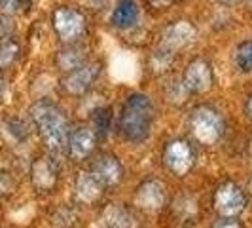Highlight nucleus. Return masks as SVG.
I'll return each instance as SVG.
<instances>
[{
	"mask_svg": "<svg viewBox=\"0 0 252 228\" xmlns=\"http://www.w3.org/2000/svg\"><path fill=\"white\" fill-rule=\"evenodd\" d=\"M216 207L222 215H237L245 207V196L235 185H224L216 192Z\"/></svg>",
	"mask_w": 252,
	"mask_h": 228,
	"instance_id": "1a4fd4ad",
	"label": "nucleus"
},
{
	"mask_svg": "<svg viewBox=\"0 0 252 228\" xmlns=\"http://www.w3.org/2000/svg\"><path fill=\"white\" fill-rule=\"evenodd\" d=\"M249 8H251V12H252V0H249Z\"/></svg>",
	"mask_w": 252,
	"mask_h": 228,
	"instance_id": "cd10ccee",
	"label": "nucleus"
},
{
	"mask_svg": "<svg viewBox=\"0 0 252 228\" xmlns=\"http://www.w3.org/2000/svg\"><path fill=\"white\" fill-rule=\"evenodd\" d=\"M148 2V6L154 8V10H167V8H171L177 0H146Z\"/></svg>",
	"mask_w": 252,
	"mask_h": 228,
	"instance_id": "4be33fe9",
	"label": "nucleus"
},
{
	"mask_svg": "<svg viewBox=\"0 0 252 228\" xmlns=\"http://www.w3.org/2000/svg\"><path fill=\"white\" fill-rule=\"evenodd\" d=\"M215 228H239L237 223H233V221H227V223H220V225H216Z\"/></svg>",
	"mask_w": 252,
	"mask_h": 228,
	"instance_id": "b1692460",
	"label": "nucleus"
},
{
	"mask_svg": "<svg viewBox=\"0 0 252 228\" xmlns=\"http://www.w3.org/2000/svg\"><path fill=\"white\" fill-rule=\"evenodd\" d=\"M32 181L34 185L40 189H51L53 183H55V169L53 165L44 158V160H38L34 167H32Z\"/></svg>",
	"mask_w": 252,
	"mask_h": 228,
	"instance_id": "2eb2a0df",
	"label": "nucleus"
},
{
	"mask_svg": "<svg viewBox=\"0 0 252 228\" xmlns=\"http://www.w3.org/2000/svg\"><path fill=\"white\" fill-rule=\"evenodd\" d=\"M25 8V0H0V13L10 15L21 12Z\"/></svg>",
	"mask_w": 252,
	"mask_h": 228,
	"instance_id": "aec40b11",
	"label": "nucleus"
},
{
	"mask_svg": "<svg viewBox=\"0 0 252 228\" xmlns=\"http://www.w3.org/2000/svg\"><path fill=\"white\" fill-rule=\"evenodd\" d=\"M95 147V135L91 129H78L70 139V154L74 158H86Z\"/></svg>",
	"mask_w": 252,
	"mask_h": 228,
	"instance_id": "ddd939ff",
	"label": "nucleus"
},
{
	"mask_svg": "<svg viewBox=\"0 0 252 228\" xmlns=\"http://www.w3.org/2000/svg\"><path fill=\"white\" fill-rule=\"evenodd\" d=\"M2 93H4V78L0 76V97H2Z\"/></svg>",
	"mask_w": 252,
	"mask_h": 228,
	"instance_id": "a878e982",
	"label": "nucleus"
},
{
	"mask_svg": "<svg viewBox=\"0 0 252 228\" xmlns=\"http://www.w3.org/2000/svg\"><path fill=\"white\" fill-rule=\"evenodd\" d=\"M251 189H252V179H251Z\"/></svg>",
	"mask_w": 252,
	"mask_h": 228,
	"instance_id": "c756f323",
	"label": "nucleus"
},
{
	"mask_svg": "<svg viewBox=\"0 0 252 228\" xmlns=\"http://www.w3.org/2000/svg\"><path fill=\"white\" fill-rule=\"evenodd\" d=\"M193 38H195V27L188 21H177L161 33V48L175 51L178 48H184Z\"/></svg>",
	"mask_w": 252,
	"mask_h": 228,
	"instance_id": "0eeeda50",
	"label": "nucleus"
},
{
	"mask_svg": "<svg viewBox=\"0 0 252 228\" xmlns=\"http://www.w3.org/2000/svg\"><path fill=\"white\" fill-rule=\"evenodd\" d=\"M191 127L201 143H216L222 135V120L211 109H197L191 116Z\"/></svg>",
	"mask_w": 252,
	"mask_h": 228,
	"instance_id": "20e7f679",
	"label": "nucleus"
},
{
	"mask_svg": "<svg viewBox=\"0 0 252 228\" xmlns=\"http://www.w3.org/2000/svg\"><path fill=\"white\" fill-rule=\"evenodd\" d=\"M165 164L169 165L171 171H175L178 175H184L193 164V152L186 143L175 141L165 151Z\"/></svg>",
	"mask_w": 252,
	"mask_h": 228,
	"instance_id": "6e6552de",
	"label": "nucleus"
},
{
	"mask_svg": "<svg viewBox=\"0 0 252 228\" xmlns=\"http://www.w3.org/2000/svg\"><path fill=\"white\" fill-rule=\"evenodd\" d=\"M13 29H15V25H13L12 17L0 13V42H4V40H8V38L12 37Z\"/></svg>",
	"mask_w": 252,
	"mask_h": 228,
	"instance_id": "412c9836",
	"label": "nucleus"
},
{
	"mask_svg": "<svg viewBox=\"0 0 252 228\" xmlns=\"http://www.w3.org/2000/svg\"><path fill=\"white\" fill-rule=\"evenodd\" d=\"M235 65L243 73L252 71V40L239 44V48L235 50Z\"/></svg>",
	"mask_w": 252,
	"mask_h": 228,
	"instance_id": "6ab92c4d",
	"label": "nucleus"
},
{
	"mask_svg": "<svg viewBox=\"0 0 252 228\" xmlns=\"http://www.w3.org/2000/svg\"><path fill=\"white\" fill-rule=\"evenodd\" d=\"M76 194L82 202H93L101 194V183L95 175H86L82 173L76 183Z\"/></svg>",
	"mask_w": 252,
	"mask_h": 228,
	"instance_id": "4468645a",
	"label": "nucleus"
},
{
	"mask_svg": "<svg viewBox=\"0 0 252 228\" xmlns=\"http://www.w3.org/2000/svg\"><path fill=\"white\" fill-rule=\"evenodd\" d=\"M249 111H251V114H252V97H251V101H249Z\"/></svg>",
	"mask_w": 252,
	"mask_h": 228,
	"instance_id": "bb28decb",
	"label": "nucleus"
},
{
	"mask_svg": "<svg viewBox=\"0 0 252 228\" xmlns=\"http://www.w3.org/2000/svg\"><path fill=\"white\" fill-rule=\"evenodd\" d=\"M53 29L57 33V37L61 42L64 44H74L76 40L84 37L86 33V15L76 10V8H66V6H61L53 12Z\"/></svg>",
	"mask_w": 252,
	"mask_h": 228,
	"instance_id": "7ed1b4c3",
	"label": "nucleus"
},
{
	"mask_svg": "<svg viewBox=\"0 0 252 228\" xmlns=\"http://www.w3.org/2000/svg\"><path fill=\"white\" fill-rule=\"evenodd\" d=\"M139 6L135 0H118L112 12V25L118 29H131L139 21Z\"/></svg>",
	"mask_w": 252,
	"mask_h": 228,
	"instance_id": "9d476101",
	"label": "nucleus"
},
{
	"mask_svg": "<svg viewBox=\"0 0 252 228\" xmlns=\"http://www.w3.org/2000/svg\"><path fill=\"white\" fill-rule=\"evenodd\" d=\"M99 65L97 63H84L80 65L78 69L70 71L66 80H64V88L68 93H74V95H80V93H86L93 84L95 80L99 78Z\"/></svg>",
	"mask_w": 252,
	"mask_h": 228,
	"instance_id": "39448f33",
	"label": "nucleus"
},
{
	"mask_svg": "<svg viewBox=\"0 0 252 228\" xmlns=\"http://www.w3.org/2000/svg\"><path fill=\"white\" fill-rule=\"evenodd\" d=\"M251 154H252V143H251Z\"/></svg>",
	"mask_w": 252,
	"mask_h": 228,
	"instance_id": "c85d7f7f",
	"label": "nucleus"
},
{
	"mask_svg": "<svg viewBox=\"0 0 252 228\" xmlns=\"http://www.w3.org/2000/svg\"><path fill=\"white\" fill-rule=\"evenodd\" d=\"M19 51H21L19 44L15 40H12V38L0 42V69L12 67L17 61V57H19Z\"/></svg>",
	"mask_w": 252,
	"mask_h": 228,
	"instance_id": "a211bd4d",
	"label": "nucleus"
},
{
	"mask_svg": "<svg viewBox=\"0 0 252 228\" xmlns=\"http://www.w3.org/2000/svg\"><path fill=\"white\" fill-rule=\"evenodd\" d=\"M82 2H84L86 6H89V8H93V10H101L106 0H82Z\"/></svg>",
	"mask_w": 252,
	"mask_h": 228,
	"instance_id": "5701e85b",
	"label": "nucleus"
},
{
	"mask_svg": "<svg viewBox=\"0 0 252 228\" xmlns=\"http://www.w3.org/2000/svg\"><path fill=\"white\" fill-rule=\"evenodd\" d=\"M152 114H154V109H152L150 97L142 93H135L127 97L124 111H122V118H120V129L124 137L135 143L146 139L150 133Z\"/></svg>",
	"mask_w": 252,
	"mask_h": 228,
	"instance_id": "f257e3e1",
	"label": "nucleus"
},
{
	"mask_svg": "<svg viewBox=\"0 0 252 228\" xmlns=\"http://www.w3.org/2000/svg\"><path fill=\"white\" fill-rule=\"evenodd\" d=\"M218 2H222V4H226V6H235V4H239L241 0H218Z\"/></svg>",
	"mask_w": 252,
	"mask_h": 228,
	"instance_id": "393cba45",
	"label": "nucleus"
},
{
	"mask_svg": "<svg viewBox=\"0 0 252 228\" xmlns=\"http://www.w3.org/2000/svg\"><path fill=\"white\" fill-rule=\"evenodd\" d=\"M31 116H32L44 143L53 151H61L68 139V126H66L63 113L53 103L38 101L31 109Z\"/></svg>",
	"mask_w": 252,
	"mask_h": 228,
	"instance_id": "f03ea898",
	"label": "nucleus"
},
{
	"mask_svg": "<svg viewBox=\"0 0 252 228\" xmlns=\"http://www.w3.org/2000/svg\"><path fill=\"white\" fill-rule=\"evenodd\" d=\"M93 175L104 185H116L122 179V165L114 156H102L93 167Z\"/></svg>",
	"mask_w": 252,
	"mask_h": 228,
	"instance_id": "f8f14e48",
	"label": "nucleus"
},
{
	"mask_svg": "<svg viewBox=\"0 0 252 228\" xmlns=\"http://www.w3.org/2000/svg\"><path fill=\"white\" fill-rule=\"evenodd\" d=\"M104 225L108 228H133L135 227V221H133V217L129 215L126 209H122L118 205H112L104 213Z\"/></svg>",
	"mask_w": 252,
	"mask_h": 228,
	"instance_id": "f3484780",
	"label": "nucleus"
},
{
	"mask_svg": "<svg viewBox=\"0 0 252 228\" xmlns=\"http://www.w3.org/2000/svg\"><path fill=\"white\" fill-rule=\"evenodd\" d=\"M57 65H59L61 71L70 73V71L78 69L80 65H84V51L70 44L68 48H64V50L59 51V55H57Z\"/></svg>",
	"mask_w": 252,
	"mask_h": 228,
	"instance_id": "dca6fc26",
	"label": "nucleus"
},
{
	"mask_svg": "<svg viewBox=\"0 0 252 228\" xmlns=\"http://www.w3.org/2000/svg\"><path fill=\"white\" fill-rule=\"evenodd\" d=\"M165 202L163 185L158 181H148L144 183L137 192V203L144 209H158Z\"/></svg>",
	"mask_w": 252,
	"mask_h": 228,
	"instance_id": "9b49d317",
	"label": "nucleus"
},
{
	"mask_svg": "<svg viewBox=\"0 0 252 228\" xmlns=\"http://www.w3.org/2000/svg\"><path fill=\"white\" fill-rule=\"evenodd\" d=\"M213 84V73H211V67L207 61L203 59H195L188 65L186 73H184V88L188 91H195V93H201L207 91Z\"/></svg>",
	"mask_w": 252,
	"mask_h": 228,
	"instance_id": "423d86ee",
	"label": "nucleus"
}]
</instances>
